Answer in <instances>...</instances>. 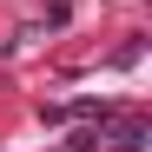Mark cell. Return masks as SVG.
Returning <instances> with one entry per match:
<instances>
[{
	"label": "cell",
	"instance_id": "6da1fadb",
	"mask_svg": "<svg viewBox=\"0 0 152 152\" xmlns=\"http://www.w3.org/2000/svg\"><path fill=\"white\" fill-rule=\"evenodd\" d=\"M145 145V126H119V152H139Z\"/></svg>",
	"mask_w": 152,
	"mask_h": 152
}]
</instances>
